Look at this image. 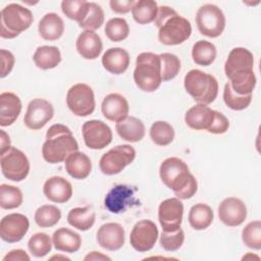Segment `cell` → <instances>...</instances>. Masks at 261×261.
<instances>
[{
  "label": "cell",
  "mask_w": 261,
  "mask_h": 261,
  "mask_svg": "<svg viewBox=\"0 0 261 261\" xmlns=\"http://www.w3.org/2000/svg\"><path fill=\"white\" fill-rule=\"evenodd\" d=\"M33 60L40 69H51L61 62V53L56 46H40L36 49Z\"/></svg>",
  "instance_id": "cell-30"
},
{
  "label": "cell",
  "mask_w": 261,
  "mask_h": 261,
  "mask_svg": "<svg viewBox=\"0 0 261 261\" xmlns=\"http://www.w3.org/2000/svg\"><path fill=\"white\" fill-rule=\"evenodd\" d=\"M95 219V212L88 206L72 208L67 214V222L74 228L83 231L90 229L94 225Z\"/></svg>",
  "instance_id": "cell-32"
},
{
  "label": "cell",
  "mask_w": 261,
  "mask_h": 261,
  "mask_svg": "<svg viewBox=\"0 0 261 261\" xmlns=\"http://www.w3.org/2000/svg\"><path fill=\"white\" fill-rule=\"evenodd\" d=\"M214 111L204 104H196L192 106L185 115L187 125L196 130L208 129L214 119Z\"/></svg>",
  "instance_id": "cell-24"
},
{
  "label": "cell",
  "mask_w": 261,
  "mask_h": 261,
  "mask_svg": "<svg viewBox=\"0 0 261 261\" xmlns=\"http://www.w3.org/2000/svg\"><path fill=\"white\" fill-rule=\"evenodd\" d=\"M0 165L2 174L12 181L23 180L30 172V161L27 155L12 146L0 155Z\"/></svg>",
  "instance_id": "cell-10"
},
{
  "label": "cell",
  "mask_w": 261,
  "mask_h": 261,
  "mask_svg": "<svg viewBox=\"0 0 261 261\" xmlns=\"http://www.w3.org/2000/svg\"><path fill=\"white\" fill-rule=\"evenodd\" d=\"M85 261H89V260H93V261H102V260H111L110 257H108L107 255H104L101 252H97V251H93L90 252L88 255L85 256L84 258Z\"/></svg>",
  "instance_id": "cell-50"
},
{
  "label": "cell",
  "mask_w": 261,
  "mask_h": 261,
  "mask_svg": "<svg viewBox=\"0 0 261 261\" xmlns=\"http://www.w3.org/2000/svg\"><path fill=\"white\" fill-rule=\"evenodd\" d=\"M89 3L85 0H63L61 2V10L69 19L80 23L88 13Z\"/></svg>",
  "instance_id": "cell-39"
},
{
  "label": "cell",
  "mask_w": 261,
  "mask_h": 261,
  "mask_svg": "<svg viewBox=\"0 0 261 261\" xmlns=\"http://www.w3.org/2000/svg\"><path fill=\"white\" fill-rule=\"evenodd\" d=\"M64 162L65 170L74 179H85L91 173V159L83 152H72L67 156Z\"/></svg>",
  "instance_id": "cell-26"
},
{
  "label": "cell",
  "mask_w": 261,
  "mask_h": 261,
  "mask_svg": "<svg viewBox=\"0 0 261 261\" xmlns=\"http://www.w3.org/2000/svg\"><path fill=\"white\" fill-rule=\"evenodd\" d=\"M75 151H79V144L68 126L56 123L48 128L42 147V156L46 162L51 164L63 162Z\"/></svg>",
  "instance_id": "cell-4"
},
{
  "label": "cell",
  "mask_w": 261,
  "mask_h": 261,
  "mask_svg": "<svg viewBox=\"0 0 261 261\" xmlns=\"http://www.w3.org/2000/svg\"><path fill=\"white\" fill-rule=\"evenodd\" d=\"M187 93L199 104L209 105L218 95L217 80L200 69H191L184 79Z\"/></svg>",
  "instance_id": "cell-6"
},
{
  "label": "cell",
  "mask_w": 261,
  "mask_h": 261,
  "mask_svg": "<svg viewBox=\"0 0 261 261\" xmlns=\"http://www.w3.org/2000/svg\"><path fill=\"white\" fill-rule=\"evenodd\" d=\"M160 246L168 252H174L178 250L185 242V232L181 228L174 231H164L162 230L160 236Z\"/></svg>",
  "instance_id": "cell-45"
},
{
  "label": "cell",
  "mask_w": 261,
  "mask_h": 261,
  "mask_svg": "<svg viewBox=\"0 0 261 261\" xmlns=\"http://www.w3.org/2000/svg\"><path fill=\"white\" fill-rule=\"evenodd\" d=\"M30 227L29 218L20 213L5 215L0 222V237L6 243L19 242L28 232Z\"/></svg>",
  "instance_id": "cell-16"
},
{
  "label": "cell",
  "mask_w": 261,
  "mask_h": 261,
  "mask_svg": "<svg viewBox=\"0 0 261 261\" xmlns=\"http://www.w3.org/2000/svg\"><path fill=\"white\" fill-rule=\"evenodd\" d=\"M115 129L118 136L129 143L141 141L145 136V125L143 121L135 116H126L116 122Z\"/></svg>",
  "instance_id": "cell-27"
},
{
  "label": "cell",
  "mask_w": 261,
  "mask_h": 261,
  "mask_svg": "<svg viewBox=\"0 0 261 261\" xmlns=\"http://www.w3.org/2000/svg\"><path fill=\"white\" fill-rule=\"evenodd\" d=\"M158 234V228L152 220L142 219L134 225L130 231L129 242L136 251L144 253L154 247Z\"/></svg>",
  "instance_id": "cell-13"
},
{
  "label": "cell",
  "mask_w": 261,
  "mask_h": 261,
  "mask_svg": "<svg viewBox=\"0 0 261 261\" xmlns=\"http://www.w3.org/2000/svg\"><path fill=\"white\" fill-rule=\"evenodd\" d=\"M102 65L110 73L121 74L128 68L129 54L119 47L109 48L102 56Z\"/></svg>",
  "instance_id": "cell-25"
},
{
  "label": "cell",
  "mask_w": 261,
  "mask_h": 261,
  "mask_svg": "<svg viewBox=\"0 0 261 261\" xmlns=\"http://www.w3.org/2000/svg\"><path fill=\"white\" fill-rule=\"evenodd\" d=\"M52 245L53 242L47 233L37 232L30 238L28 242V249L33 256L41 258L51 251Z\"/></svg>",
  "instance_id": "cell-40"
},
{
  "label": "cell",
  "mask_w": 261,
  "mask_h": 261,
  "mask_svg": "<svg viewBox=\"0 0 261 261\" xmlns=\"http://www.w3.org/2000/svg\"><path fill=\"white\" fill-rule=\"evenodd\" d=\"M38 31L44 40L56 41L63 35L64 22L57 13L50 12L41 18L39 21Z\"/></svg>",
  "instance_id": "cell-29"
},
{
  "label": "cell",
  "mask_w": 261,
  "mask_h": 261,
  "mask_svg": "<svg viewBox=\"0 0 261 261\" xmlns=\"http://www.w3.org/2000/svg\"><path fill=\"white\" fill-rule=\"evenodd\" d=\"M0 57H1V74L0 76L3 79L5 76H7L10 71L13 68L14 62H15V58L14 55L5 49H1L0 50Z\"/></svg>",
  "instance_id": "cell-47"
},
{
  "label": "cell",
  "mask_w": 261,
  "mask_h": 261,
  "mask_svg": "<svg viewBox=\"0 0 261 261\" xmlns=\"http://www.w3.org/2000/svg\"><path fill=\"white\" fill-rule=\"evenodd\" d=\"M196 24L202 35L209 38H217L224 31L225 16L218 6L207 3L198 9Z\"/></svg>",
  "instance_id": "cell-8"
},
{
  "label": "cell",
  "mask_w": 261,
  "mask_h": 261,
  "mask_svg": "<svg viewBox=\"0 0 261 261\" xmlns=\"http://www.w3.org/2000/svg\"><path fill=\"white\" fill-rule=\"evenodd\" d=\"M34 21L32 11L17 3L6 5L0 13V36L4 39H13L28 30Z\"/></svg>",
  "instance_id": "cell-7"
},
{
  "label": "cell",
  "mask_w": 261,
  "mask_h": 261,
  "mask_svg": "<svg viewBox=\"0 0 261 261\" xmlns=\"http://www.w3.org/2000/svg\"><path fill=\"white\" fill-rule=\"evenodd\" d=\"M159 174L162 182L180 200L192 198L198 190L197 179L187 163L177 157L166 158L160 165Z\"/></svg>",
  "instance_id": "cell-2"
},
{
  "label": "cell",
  "mask_w": 261,
  "mask_h": 261,
  "mask_svg": "<svg viewBox=\"0 0 261 261\" xmlns=\"http://www.w3.org/2000/svg\"><path fill=\"white\" fill-rule=\"evenodd\" d=\"M154 22L158 28L159 42L166 46L179 45L187 41L192 34L191 22L166 5L158 7Z\"/></svg>",
  "instance_id": "cell-3"
},
{
  "label": "cell",
  "mask_w": 261,
  "mask_h": 261,
  "mask_svg": "<svg viewBox=\"0 0 261 261\" xmlns=\"http://www.w3.org/2000/svg\"><path fill=\"white\" fill-rule=\"evenodd\" d=\"M0 134H1V137H0V139H1V143H0V149H1V151H0V155L1 154H3V153H5L11 146H10V139H9V136L3 130V129H1L0 130Z\"/></svg>",
  "instance_id": "cell-51"
},
{
  "label": "cell",
  "mask_w": 261,
  "mask_h": 261,
  "mask_svg": "<svg viewBox=\"0 0 261 261\" xmlns=\"http://www.w3.org/2000/svg\"><path fill=\"white\" fill-rule=\"evenodd\" d=\"M43 193L53 203H65L72 196V187L62 176H51L45 181Z\"/></svg>",
  "instance_id": "cell-21"
},
{
  "label": "cell",
  "mask_w": 261,
  "mask_h": 261,
  "mask_svg": "<svg viewBox=\"0 0 261 261\" xmlns=\"http://www.w3.org/2000/svg\"><path fill=\"white\" fill-rule=\"evenodd\" d=\"M104 32L111 42H120L128 37L129 27L124 18L114 17L106 22Z\"/></svg>",
  "instance_id": "cell-37"
},
{
  "label": "cell",
  "mask_w": 261,
  "mask_h": 261,
  "mask_svg": "<svg viewBox=\"0 0 261 261\" xmlns=\"http://www.w3.org/2000/svg\"><path fill=\"white\" fill-rule=\"evenodd\" d=\"M58 259V258H61V259H66V260H69V258H67V257H65V256H53V257H51V259Z\"/></svg>",
  "instance_id": "cell-53"
},
{
  "label": "cell",
  "mask_w": 261,
  "mask_h": 261,
  "mask_svg": "<svg viewBox=\"0 0 261 261\" xmlns=\"http://www.w3.org/2000/svg\"><path fill=\"white\" fill-rule=\"evenodd\" d=\"M253 67L254 56L248 49L244 47L231 49L224 63V72L237 94H252L257 83Z\"/></svg>",
  "instance_id": "cell-1"
},
{
  "label": "cell",
  "mask_w": 261,
  "mask_h": 261,
  "mask_svg": "<svg viewBox=\"0 0 261 261\" xmlns=\"http://www.w3.org/2000/svg\"><path fill=\"white\" fill-rule=\"evenodd\" d=\"M135 190L125 185H117L112 188L105 197V207L111 213L123 212L135 200Z\"/></svg>",
  "instance_id": "cell-19"
},
{
  "label": "cell",
  "mask_w": 261,
  "mask_h": 261,
  "mask_svg": "<svg viewBox=\"0 0 261 261\" xmlns=\"http://www.w3.org/2000/svg\"><path fill=\"white\" fill-rule=\"evenodd\" d=\"M7 260H9V261H30L31 258L27 254L25 251H23L21 249H15V250L8 252L3 257V261H7Z\"/></svg>",
  "instance_id": "cell-49"
},
{
  "label": "cell",
  "mask_w": 261,
  "mask_h": 261,
  "mask_svg": "<svg viewBox=\"0 0 261 261\" xmlns=\"http://www.w3.org/2000/svg\"><path fill=\"white\" fill-rule=\"evenodd\" d=\"M53 246L57 251L74 253L80 250L82 245L81 236L66 227L56 229L52 236Z\"/></svg>",
  "instance_id": "cell-28"
},
{
  "label": "cell",
  "mask_w": 261,
  "mask_h": 261,
  "mask_svg": "<svg viewBox=\"0 0 261 261\" xmlns=\"http://www.w3.org/2000/svg\"><path fill=\"white\" fill-rule=\"evenodd\" d=\"M54 115V108L52 104L41 98L33 99L27 108L23 122L30 129L37 130L44 127Z\"/></svg>",
  "instance_id": "cell-14"
},
{
  "label": "cell",
  "mask_w": 261,
  "mask_h": 261,
  "mask_svg": "<svg viewBox=\"0 0 261 261\" xmlns=\"http://www.w3.org/2000/svg\"><path fill=\"white\" fill-rule=\"evenodd\" d=\"M150 138L158 146H167L174 139V128L167 121H155L150 127Z\"/></svg>",
  "instance_id": "cell-35"
},
{
  "label": "cell",
  "mask_w": 261,
  "mask_h": 261,
  "mask_svg": "<svg viewBox=\"0 0 261 261\" xmlns=\"http://www.w3.org/2000/svg\"><path fill=\"white\" fill-rule=\"evenodd\" d=\"M23 201L21 191L14 186L2 184L0 186V206L3 209H14Z\"/></svg>",
  "instance_id": "cell-38"
},
{
  "label": "cell",
  "mask_w": 261,
  "mask_h": 261,
  "mask_svg": "<svg viewBox=\"0 0 261 261\" xmlns=\"http://www.w3.org/2000/svg\"><path fill=\"white\" fill-rule=\"evenodd\" d=\"M134 81L144 92L156 91L161 83V60L159 54L143 52L137 56Z\"/></svg>",
  "instance_id": "cell-5"
},
{
  "label": "cell",
  "mask_w": 261,
  "mask_h": 261,
  "mask_svg": "<svg viewBox=\"0 0 261 261\" xmlns=\"http://www.w3.org/2000/svg\"><path fill=\"white\" fill-rule=\"evenodd\" d=\"M184 204L178 198H168L158 207V219L164 231H174L180 228Z\"/></svg>",
  "instance_id": "cell-15"
},
{
  "label": "cell",
  "mask_w": 261,
  "mask_h": 261,
  "mask_svg": "<svg viewBox=\"0 0 261 261\" xmlns=\"http://www.w3.org/2000/svg\"><path fill=\"white\" fill-rule=\"evenodd\" d=\"M77 53L85 59H96L103 50V44L100 36L94 31L82 32L75 42Z\"/></svg>",
  "instance_id": "cell-22"
},
{
  "label": "cell",
  "mask_w": 261,
  "mask_h": 261,
  "mask_svg": "<svg viewBox=\"0 0 261 261\" xmlns=\"http://www.w3.org/2000/svg\"><path fill=\"white\" fill-rule=\"evenodd\" d=\"M101 111L106 119L113 122H118L128 116V102L122 95L111 93L106 95L103 99Z\"/></svg>",
  "instance_id": "cell-20"
},
{
  "label": "cell",
  "mask_w": 261,
  "mask_h": 261,
  "mask_svg": "<svg viewBox=\"0 0 261 261\" xmlns=\"http://www.w3.org/2000/svg\"><path fill=\"white\" fill-rule=\"evenodd\" d=\"M216 47L211 42L205 40L197 41L192 49V58L194 62L201 66H208L216 58Z\"/></svg>",
  "instance_id": "cell-34"
},
{
  "label": "cell",
  "mask_w": 261,
  "mask_h": 261,
  "mask_svg": "<svg viewBox=\"0 0 261 261\" xmlns=\"http://www.w3.org/2000/svg\"><path fill=\"white\" fill-rule=\"evenodd\" d=\"M124 228L116 222L102 224L97 231V242L103 249L117 251L124 245Z\"/></svg>",
  "instance_id": "cell-18"
},
{
  "label": "cell",
  "mask_w": 261,
  "mask_h": 261,
  "mask_svg": "<svg viewBox=\"0 0 261 261\" xmlns=\"http://www.w3.org/2000/svg\"><path fill=\"white\" fill-rule=\"evenodd\" d=\"M61 218V211L55 205H42L35 212V222L40 227H52Z\"/></svg>",
  "instance_id": "cell-36"
},
{
  "label": "cell",
  "mask_w": 261,
  "mask_h": 261,
  "mask_svg": "<svg viewBox=\"0 0 261 261\" xmlns=\"http://www.w3.org/2000/svg\"><path fill=\"white\" fill-rule=\"evenodd\" d=\"M223 101L226 106L232 110H244L252 102V94L239 95L230 87L229 83H226L223 89Z\"/></svg>",
  "instance_id": "cell-41"
},
{
  "label": "cell",
  "mask_w": 261,
  "mask_h": 261,
  "mask_svg": "<svg viewBox=\"0 0 261 261\" xmlns=\"http://www.w3.org/2000/svg\"><path fill=\"white\" fill-rule=\"evenodd\" d=\"M135 3L136 1L134 0H111L109 5L112 11L119 14H124L132 10Z\"/></svg>",
  "instance_id": "cell-48"
},
{
  "label": "cell",
  "mask_w": 261,
  "mask_h": 261,
  "mask_svg": "<svg viewBox=\"0 0 261 261\" xmlns=\"http://www.w3.org/2000/svg\"><path fill=\"white\" fill-rule=\"evenodd\" d=\"M158 12L157 2L154 0L136 1L132 8V14L139 24H147L155 20Z\"/></svg>",
  "instance_id": "cell-33"
},
{
  "label": "cell",
  "mask_w": 261,
  "mask_h": 261,
  "mask_svg": "<svg viewBox=\"0 0 261 261\" xmlns=\"http://www.w3.org/2000/svg\"><path fill=\"white\" fill-rule=\"evenodd\" d=\"M159 56L161 60L162 82H167L174 79L180 69L179 58L171 53H161Z\"/></svg>",
  "instance_id": "cell-43"
},
{
  "label": "cell",
  "mask_w": 261,
  "mask_h": 261,
  "mask_svg": "<svg viewBox=\"0 0 261 261\" xmlns=\"http://www.w3.org/2000/svg\"><path fill=\"white\" fill-rule=\"evenodd\" d=\"M21 112V101L17 95L11 92L0 94V125L9 126Z\"/></svg>",
  "instance_id": "cell-23"
},
{
  "label": "cell",
  "mask_w": 261,
  "mask_h": 261,
  "mask_svg": "<svg viewBox=\"0 0 261 261\" xmlns=\"http://www.w3.org/2000/svg\"><path fill=\"white\" fill-rule=\"evenodd\" d=\"M82 134L86 146L92 150L104 149L112 141L111 128L97 119L86 121L82 126Z\"/></svg>",
  "instance_id": "cell-12"
},
{
  "label": "cell",
  "mask_w": 261,
  "mask_h": 261,
  "mask_svg": "<svg viewBox=\"0 0 261 261\" xmlns=\"http://www.w3.org/2000/svg\"><path fill=\"white\" fill-rule=\"evenodd\" d=\"M213 211L211 207L204 203H198L190 209L189 223L196 230L208 228L213 221Z\"/></svg>",
  "instance_id": "cell-31"
},
{
  "label": "cell",
  "mask_w": 261,
  "mask_h": 261,
  "mask_svg": "<svg viewBox=\"0 0 261 261\" xmlns=\"http://www.w3.org/2000/svg\"><path fill=\"white\" fill-rule=\"evenodd\" d=\"M243 243L251 249H261V222L254 220L249 222L242 231Z\"/></svg>",
  "instance_id": "cell-44"
},
{
  "label": "cell",
  "mask_w": 261,
  "mask_h": 261,
  "mask_svg": "<svg viewBox=\"0 0 261 261\" xmlns=\"http://www.w3.org/2000/svg\"><path fill=\"white\" fill-rule=\"evenodd\" d=\"M66 105L76 116L83 117L92 114L96 106L92 88L84 83L71 86L66 94Z\"/></svg>",
  "instance_id": "cell-11"
},
{
  "label": "cell",
  "mask_w": 261,
  "mask_h": 261,
  "mask_svg": "<svg viewBox=\"0 0 261 261\" xmlns=\"http://www.w3.org/2000/svg\"><path fill=\"white\" fill-rule=\"evenodd\" d=\"M136 158V150L130 145H117L102 155L99 167L102 173L114 175L122 171Z\"/></svg>",
  "instance_id": "cell-9"
},
{
  "label": "cell",
  "mask_w": 261,
  "mask_h": 261,
  "mask_svg": "<svg viewBox=\"0 0 261 261\" xmlns=\"http://www.w3.org/2000/svg\"><path fill=\"white\" fill-rule=\"evenodd\" d=\"M218 216L223 224L227 226H239L247 217V207L241 199L228 197L219 204Z\"/></svg>",
  "instance_id": "cell-17"
},
{
  "label": "cell",
  "mask_w": 261,
  "mask_h": 261,
  "mask_svg": "<svg viewBox=\"0 0 261 261\" xmlns=\"http://www.w3.org/2000/svg\"><path fill=\"white\" fill-rule=\"evenodd\" d=\"M247 258H251V259H252V258H256L257 260H259V257H258V256H256V255H252L251 253H248V254H247L246 256H244L242 259H243V260H246Z\"/></svg>",
  "instance_id": "cell-52"
},
{
  "label": "cell",
  "mask_w": 261,
  "mask_h": 261,
  "mask_svg": "<svg viewBox=\"0 0 261 261\" xmlns=\"http://www.w3.org/2000/svg\"><path fill=\"white\" fill-rule=\"evenodd\" d=\"M104 23V11L100 5L95 2L89 3V10L86 17L79 23V27L85 31H96Z\"/></svg>",
  "instance_id": "cell-42"
},
{
  "label": "cell",
  "mask_w": 261,
  "mask_h": 261,
  "mask_svg": "<svg viewBox=\"0 0 261 261\" xmlns=\"http://www.w3.org/2000/svg\"><path fill=\"white\" fill-rule=\"evenodd\" d=\"M229 127V121L224 114L219 111H214V119L211 126L207 129L211 134L220 135L226 133Z\"/></svg>",
  "instance_id": "cell-46"
}]
</instances>
